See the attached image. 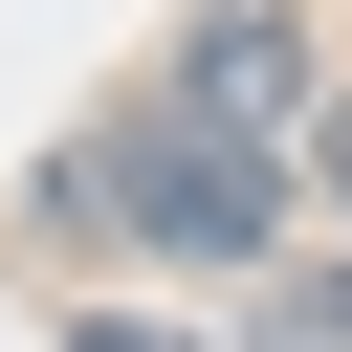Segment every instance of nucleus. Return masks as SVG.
I'll return each instance as SVG.
<instances>
[{
    "instance_id": "1",
    "label": "nucleus",
    "mask_w": 352,
    "mask_h": 352,
    "mask_svg": "<svg viewBox=\"0 0 352 352\" xmlns=\"http://www.w3.org/2000/svg\"><path fill=\"white\" fill-rule=\"evenodd\" d=\"M286 198H308V154L198 132V110H154V132H110V154L66 176V220H132L154 264H264V242H286Z\"/></svg>"
},
{
    "instance_id": "2",
    "label": "nucleus",
    "mask_w": 352,
    "mask_h": 352,
    "mask_svg": "<svg viewBox=\"0 0 352 352\" xmlns=\"http://www.w3.org/2000/svg\"><path fill=\"white\" fill-rule=\"evenodd\" d=\"M176 110H198V132L308 154V110H330V88H308V22H286V0H220V22H198V66H176Z\"/></svg>"
},
{
    "instance_id": "3",
    "label": "nucleus",
    "mask_w": 352,
    "mask_h": 352,
    "mask_svg": "<svg viewBox=\"0 0 352 352\" xmlns=\"http://www.w3.org/2000/svg\"><path fill=\"white\" fill-rule=\"evenodd\" d=\"M264 352H352V286H286V330Z\"/></svg>"
},
{
    "instance_id": "4",
    "label": "nucleus",
    "mask_w": 352,
    "mask_h": 352,
    "mask_svg": "<svg viewBox=\"0 0 352 352\" xmlns=\"http://www.w3.org/2000/svg\"><path fill=\"white\" fill-rule=\"evenodd\" d=\"M308 198H330V220H352V88H330V110H308Z\"/></svg>"
},
{
    "instance_id": "5",
    "label": "nucleus",
    "mask_w": 352,
    "mask_h": 352,
    "mask_svg": "<svg viewBox=\"0 0 352 352\" xmlns=\"http://www.w3.org/2000/svg\"><path fill=\"white\" fill-rule=\"evenodd\" d=\"M66 352H176V330H132V308H110V330H66Z\"/></svg>"
}]
</instances>
